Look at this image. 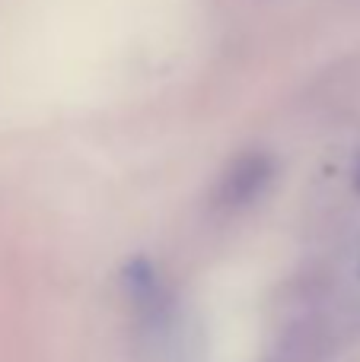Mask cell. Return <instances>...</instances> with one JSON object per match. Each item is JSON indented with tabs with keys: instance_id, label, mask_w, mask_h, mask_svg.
Here are the masks:
<instances>
[{
	"instance_id": "obj_2",
	"label": "cell",
	"mask_w": 360,
	"mask_h": 362,
	"mask_svg": "<svg viewBox=\"0 0 360 362\" xmlns=\"http://www.w3.org/2000/svg\"><path fill=\"white\" fill-rule=\"evenodd\" d=\"M271 175H274V163L265 153H246L227 169L220 187H217V200L227 210H240V206L252 204L265 191Z\"/></svg>"
},
{
	"instance_id": "obj_1",
	"label": "cell",
	"mask_w": 360,
	"mask_h": 362,
	"mask_svg": "<svg viewBox=\"0 0 360 362\" xmlns=\"http://www.w3.org/2000/svg\"><path fill=\"white\" fill-rule=\"evenodd\" d=\"M125 280V293L131 299L134 312L140 315V321H147L150 327H163L169 321V293L163 286V276L147 257H134L121 270Z\"/></svg>"
},
{
	"instance_id": "obj_3",
	"label": "cell",
	"mask_w": 360,
	"mask_h": 362,
	"mask_svg": "<svg viewBox=\"0 0 360 362\" xmlns=\"http://www.w3.org/2000/svg\"><path fill=\"white\" fill-rule=\"evenodd\" d=\"M354 187H357V194H360V156H357V169H354Z\"/></svg>"
}]
</instances>
